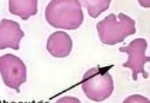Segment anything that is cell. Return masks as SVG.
<instances>
[{"label":"cell","mask_w":150,"mask_h":103,"mask_svg":"<svg viewBox=\"0 0 150 103\" xmlns=\"http://www.w3.org/2000/svg\"><path fill=\"white\" fill-rule=\"evenodd\" d=\"M45 17L53 27L74 30L83 22L84 15L79 1L54 0L46 7Z\"/></svg>","instance_id":"cell-1"},{"label":"cell","mask_w":150,"mask_h":103,"mask_svg":"<svg viewBox=\"0 0 150 103\" xmlns=\"http://www.w3.org/2000/svg\"><path fill=\"white\" fill-rule=\"evenodd\" d=\"M136 22L121 13L111 14L96 25L100 40L103 44L114 45L124 41L127 36L135 34Z\"/></svg>","instance_id":"cell-2"},{"label":"cell","mask_w":150,"mask_h":103,"mask_svg":"<svg viewBox=\"0 0 150 103\" xmlns=\"http://www.w3.org/2000/svg\"><path fill=\"white\" fill-rule=\"evenodd\" d=\"M110 66L89 69L83 75L82 88L89 99L101 102L110 97L114 89V82L108 72Z\"/></svg>","instance_id":"cell-3"},{"label":"cell","mask_w":150,"mask_h":103,"mask_svg":"<svg viewBox=\"0 0 150 103\" xmlns=\"http://www.w3.org/2000/svg\"><path fill=\"white\" fill-rule=\"evenodd\" d=\"M0 74L9 88L20 91V87L27 79V68L19 57L12 54L0 57Z\"/></svg>","instance_id":"cell-4"},{"label":"cell","mask_w":150,"mask_h":103,"mask_svg":"<svg viewBox=\"0 0 150 103\" xmlns=\"http://www.w3.org/2000/svg\"><path fill=\"white\" fill-rule=\"evenodd\" d=\"M147 46V42L146 39L139 38L131 41L128 46L119 48V51L128 54V60L123 63L122 66L131 69L134 81L138 80V75L140 73L142 74L145 79L149 76L147 72L144 69L146 62L150 61L149 56L146 55Z\"/></svg>","instance_id":"cell-5"},{"label":"cell","mask_w":150,"mask_h":103,"mask_svg":"<svg viewBox=\"0 0 150 103\" xmlns=\"http://www.w3.org/2000/svg\"><path fill=\"white\" fill-rule=\"evenodd\" d=\"M24 36L18 23L11 20L2 19L0 23V50L7 48L18 50Z\"/></svg>","instance_id":"cell-6"},{"label":"cell","mask_w":150,"mask_h":103,"mask_svg":"<svg viewBox=\"0 0 150 103\" xmlns=\"http://www.w3.org/2000/svg\"><path fill=\"white\" fill-rule=\"evenodd\" d=\"M73 48L71 39L67 33L57 31L53 33L48 37L46 49L54 57L64 58L68 56Z\"/></svg>","instance_id":"cell-7"},{"label":"cell","mask_w":150,"mask_h":103,"mask_svg":"<svg viewBox=\"0 0 150 103\" xmlns=\"http://www.w3.org/2000/svg\"><path fill=\"white\" fill-rule=\"evenodd\" d=\"M9 10L11 14L18 16L26 20L38 12V1L36 0H16L9 1Z\"/></svg>","instance_id":"cell-8"},{"label":"cell","mask_w":150,"mask_h":103,"mask_svg":"<svg viewBox=\"0 0 150 103\" xmlns=\"http://www.w3.org/2000/svg\"><path fill=\"white\" fill-rule=\"evenodd\" d=\"M83 6L87 9L88 14L93 18H96L102 12L107 10L111 1H81Z\"/></svg>","instance_id":"cell-9"},{"label":"cell","mask_w":150,"mask_h":103,"mask_svg":"<svg viewBox=\"0 0 150 103\" xmlns=\"http://www.w3.org/2000/svg\"><path fill=\"white\" fill-rule=\"evenodd\" d=\"M123 103H150L147 98L139 94H134L126 98Z\"/></svg>","instance_id":"cell-10"},{"label":"cell","mask_w":150,"mask_h":103,"mask_svg":"<svg viewBox=\"0 0 150 103\" xmlns=\"http://www.w3.org/2000/svg\"><path fill=\"white\" fill-rule=\"evenodd\" d=\"M55 103H81L78 98L70 96H65L57 100Z\"/></svg>","instance_id":"cell-11"}]
</instances>
